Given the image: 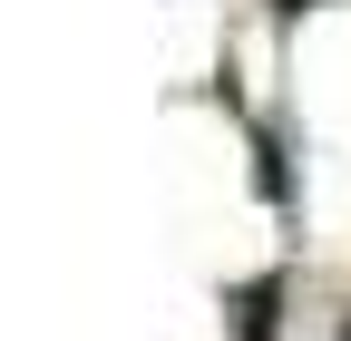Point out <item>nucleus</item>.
I'll use <instances>...</instances> for the list:
<instances>
[{
  "label": "nucleus",
  "mask_w": 351,
  "mask_h": 341,
  "mask_svg": "<svg viewBox=\"0 0 351 341\" xmlns=\"http://www.w3.org/2000/svg\"><path fill=\"white\" fill-rule=\"evenodd\" d=\"M234 312H244V341H274V283H254Z\"/></svg>",
  "instance_id": "obj_1"
},
{
  "label": "nucleus",
  "mask_w": 351,
  "mask_h": 341,
  "mask_svg": "<svg viewBox=\"0 0 351 341\" xmlns=\"http://www.w3.org/2000/svg\"><path fill=\"white\" fill-rule=\"evenodd\" d=\"M283 10H302V0H283Z\"/></svg>",
  "instance_id": "obj_2"
}]
</instances>
